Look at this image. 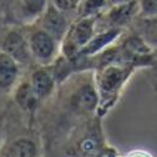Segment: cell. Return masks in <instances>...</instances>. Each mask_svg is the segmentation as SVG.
Returning a JSON list of instances; mask_svg holds the SVG:
<instances>
[{
    "label": "cell",
    "mask_w": 157,
    "mask_h": 157,
    "mask_svg": "<svg viewBox=\"0 0 157 157\" xmlns=\"http://www.w3.org/2000/svg\"><path fill=\"white\" fill-rule=\"evenodd\" d=\"M97 109L94 71L76 72L59 85L52 99L37 115L36 127L44 157H52L78 126L97 115Z\"/></svg>",
    "instance_id": "6da1fadb"
},
{
    "label": "cell",
    "mask_w": 157,
    "mask_h": 157,
    "mask_svg": "<svg viewBox=\"0 0 157 157\" xmlns=\"http://www.w3.org/2000/svg\"><path fill=\"white\" fill-rule=\"evenodd\" d=\"M104 128V119L96 115L78 126L52 157H121Z\"/></svg>",
    "instance_id": "7a4b0ae2"
},
{
    "label": "cell",
    "mask_w": 157,
    "mask_h": 157,
    "mask_svg": "<svg viewBox=\"0 0 157 157\" xmlns=\"http://www.w3.org/2000/svg\"><path fill=\"white\" fill-rule=\"evenodd\" d=\"M137 70L140 69L133 64L115 61L102 65L94 71L95 86L99 96L97 115L105 119L113 110Z\"/></svg>",
    "instance_id": "3957f363"
},
{
    "label": "cell",
    "mask_w": 157,
    "mask_h": 157,
    "mask_svg": "<svg viewBox=\"0 0 157 157\" xmlns=\"http://www.w3.org/2000/svg\"><path fill=\"white\" fill-rule=\"evenodd\" d=\"M31 57L35 65L50 66L61 55L60 40L37 24L24 26Z\"/></svg>",
    "instance_id": "277c9868"
},
{
    "label": "cell",
    "mask_w": 157,
    "mask_h": 157,
    "mask_svg": "<svg viewBox=\"0 0 157 157\" xmlns=\"http://www.w3.org/2000/svg\"><path fill=\"white\" fill-rule=\"evenodd\" d=\"M97 17H76V20H72L61 41V55L64 57L69 60L75 59L94 37L97 31Z\"/></svg>",
    "instance_id": "5b68a950"
},
{
    "label": "cell",
    "mask_w": 157,
    "mask_h": 157,
    "mask_svg": "<svg viewBox=\"0 0 157 157\" xmlns=\"http://www.w3.org/2000/svg\"><path fill=\"white\" fill-rule=\"evenodd\" d=\"M49 4V0H9L4 21L20 28L33 25L44 15Z\"/></svg>",
    "instance_id": "8992f818"
},
{
    "label": "cell",
    "mask_w": 157,
    "mask_h": 157,
    "mask_svg": "<svg viewBox=\"0 0 157 157\" xmlns=\"http://www.w3.org/2000/svg\"><path fill=\"white\" fill-rule=\"evenodd\" d=\"M0 49L14 57L25 70L35 65L30 54L24 28L11 26L5 33H3L0 35Z\"/></svg>",
    "instance_id": "52a82bcc"
},
{
    "label": "cell",
    "mask_w": 157,
    "mask_h": 157,
    "mask_svg": "<svg viewBox=\"0 0 157 157\" xmlns=\"http://www.w3.org/2000/svg\"><path fill=\"white\" fill-rule=\"evenodd\" d=\"M25 69L14 57L0 49V110L10 101V97L25 74Z\"/></svg>",
    "instance_id": "ba28073f"
},
{
    "label": "cell",
    "mask_w": 157,
    "mask_h": 157,
    "mask_svg": "<svg viewBox=\"0 0 157 157\" xmlns=\"http://www.w3.org/2000/svg\"><path fill=\"white\" fill-rule=\"evenodd\" d=\"M10 102L20 111L21 115H24V117L30 125L36 127L37 115L43 107V104L33 90L29 78L26 77V74H24L20 82L13 91Z\"/></svg>",
    "instance_id": "9c48e42d"
},
{
    "label": "cell",
    "mask_w": 157,
    "mask_h": 157,
    "mask_svg": "<svg viewBox=\"0 0 157 157\" xmlns=\"http://www.w3.org/2000/svg\"><path fill=\"white\" fill-rule=\"evenodd\" d=\"M140 11V0L110 5L97 17V30L117 28L124 29L136 20Z\"/></svg>",
    "instance_id": "30bf717a"
},
{
    "label": "cell",
    "mask_w": 157,
    "mask_h": 157,
    "mask_svg": "<svg viewBox=\"0 0 157 157\" xmlns=\"http://www.w3.org/2000/svg\"><path fill=\"white\" fill-rule=\"evenodd\" d=\"M26 77L31 84L33 90L35 91L39 100L41 101L43 106L52 99V96L56 94L59 84L54 75V71L50 66H41L34 65L33 67L25 71Z\"/></svg>",
    "instance_id": "8fae6325"
},
{
    "label": "cell",
    "mask_w": 157,
    "mask_h": 157,
    "mask_svg": "<svg viewBox=\"0 0 157 157\" xmlns=\"http://www.w3.org/2000/svg\"><path fill=\"white\" fill-rule=\"evenodd\" d=\"M71 23H72V20H70L65 11L60 10L52 3H50L46 11L44 13V15L39 19V21L35 24L40 25L41 28L48 30L61 43L67 29L71 25Z\"/></svg>",
    "instance_id": "7c38bea8"
},
{
    "label": "cell",
    "mask_w": 157,
    "mask_h": 157,
    "mask_svg": "<svg viewBox=\"0 0 157 157\" xmlns=\"http://www.w3.org/2000/svg\"><path fill=\"white\" fill-rule=\"evenodd\" d=\"M125 33L124 29H117V28H107L97 30L94 37L82 48V50L78 52L76 57H92L99 55L111 45L119 41V39Z\"/></svg>",
    "instance_id": "4fadbf2b"
},
{
    "label": "cell",
    "mask_w": 157,
    "mask_h": 157,
    "mask_svg": "<svg viewBox=\"0 0 157 157\" xmlns=\"http://www.w3.org/2000/svg\"><path fill=\"white\" fill-rule=\"evenodd\" d=\"M110 6V0H80L76 17L100 16Z\"/></svg>",
    "instance_id": "5bb4252c"
},
{
    "label": "cell",
    "mask_w": 157,
    "mask_h": 157,
    "mask_svg": "<svg viewBox=\"0 0 157 157\" xmlns=\"http://www.w3.org/2000/svg\"><path fill=\"white\" fill-rule=\"evenodd\" d=\"M140 14L146 17L157 16V0H140Z\"/></svg>",
    "instance_id": "9a60e30c"
},
{
    "label": "cell",
    "mask_w": 157,
    "mask_h": 157,
    "mask_svg": "<svg viewBox=\"0 0 157 157\" xmlns=\"http://www.w3.org/2000/svg\"><path fill=\"white\" fill-rule=\"evenodd\" d=\"M121 157H155V155L146 148H132L126 153H122Z\"/></svg>",
    "instance_id": "2e32d148"
},
{
    "label": "cell",
    "mask_w": 157,
    "mask_h": 157,
    "mask_svg": "<svg viewBox=\"0 0 157 157\" xmlns=\"http://www.w3.org/2000/svg\"><path fill=\"white\" fill-rule=\"evenodd\" d=\"M6 142V128H5V124L3 121V117L0 115V151L4 147Z\"/></svg>",
    "instance_id": "e0dca14e"
},
{
    "label": "cell",
    "mask_w": 157,
    "mask_h": 157,
    "mask_svg": "<svg viewBox=\"0 0 157 157\" xmlns=\"http://www.w3.org/2000/svg\"><path fill=\"white\" fill-rule=\"evenodd\" d=\"M127 2H132V0H110V5L121 4V3H127Z\"/></svg>",
    "instance_id": "ac0fdd59"
},
{
    "label": "cell",
    "mask_w": 157,
    "mask_h": 157,
    "mask_svg": "<svg viewBox=\"0 0 157 157\" xmlns=\"http://www.w3.org/2000/svg\"><path fill=\"white\" fill-rule=\"evenodd\" d=\"M156 17H157V16H156Z\"/></svg>",
    "instance_id": "d6986e66"
}]
</instances>
